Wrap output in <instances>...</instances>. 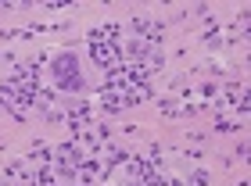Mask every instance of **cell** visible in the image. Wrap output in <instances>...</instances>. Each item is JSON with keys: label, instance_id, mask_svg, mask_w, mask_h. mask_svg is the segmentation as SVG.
I'll return each instance as SVG.
<instances>
[{"label": "cell", "instance_id": "cell-1", "mask_svg": "<svg viewBox=\"0 0 251 186\" xmlns=\"http://www.w3.org/2000/svg\"><path fill=\"white\" fill-rule=\"evenodd\" d=\"M50 79L61 93H79L86 90V75H83V57L75 50H65V54H54L50 57Z\"/></svg>", "mask_w": 251, "mask_h": 186}]
</instances>
